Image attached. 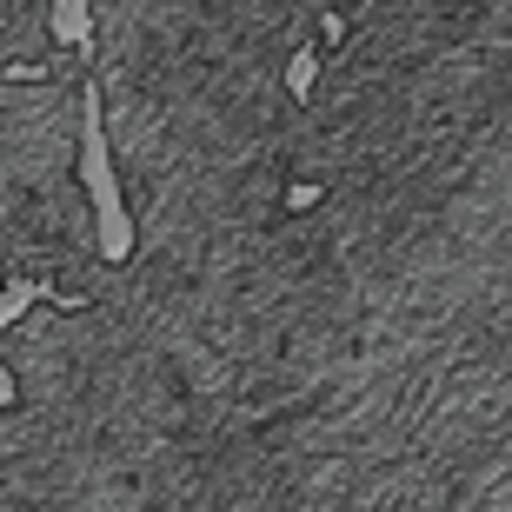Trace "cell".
I'll list each match as a JSON object with an SVG mask.
<instances>
[{
    "label": "cell",
    "instance_id": "cell-1",
    "mask_svg": "<svg viewBox=\"0 0 512 512\" xmlns=\"http://www.w3.org/2000/svg\"><path fill=\"white\" fill-rule=\"evenodd\" d=\"M87 20L127 260L200 266L273 227L293 207L320 20L293 0H87Z\"/></svg>",
    "mask_w": 512,
    "mask_h": 512
},
{
    "label": "cell",
    "instance_id": "cell-2",
    "mask_svg": "<svg viewBox=\"0 0 512 512\" xmlns=\"http://www.w3.org/2000/svg\"><path fill=\"white\" fill-rule=\"evenodd\" d=\"M87 107L94 80L80 47L0 74V293L27 286L34 300H87L114 260L80 180Z\"/></svg>",
    "mask_w": 512,
    "mask_h": 512
}]
</instances>
